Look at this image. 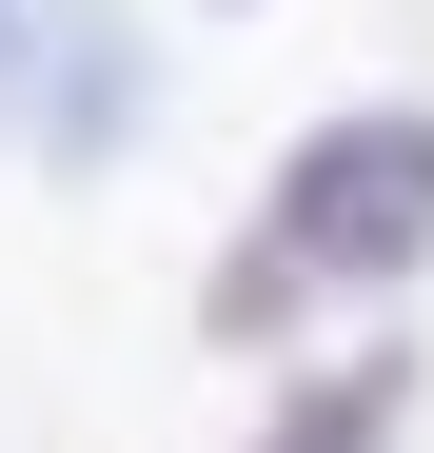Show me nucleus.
I'll list each match as a JSON object with an SVG mask.
<instances>
[{"label":"nucleus","mask_w":434,"mask_h":453,"mask_svg":"<svg viewBox=\"0 0 434 453\" xmlns=\"http://www.w3.org/2000/svg\"><path fill=\"white\" fill-rule=\"evenodd\" d=\"M40 119H59V158L138 138V20L119 0H40Z\"/></svg>","instance_id":"f03ea898"},{"label":"nucleus","mask_w":434,"mask_h":453,"mask_svg":"<svg viewBox=\"0 0 434 453\" xmlns=\"http://www.w3.org/2000/svg\"><path fill=\"white\" fill-rule=\"evenodd\" d=\"M415 276H434V99H336V119L276 138L257 217L217 237L198 335L217 355H276V335L376 316V296H415Z\"/></svg>","instance_id":"f257e3e1"},{"label":"nucleus","mask_w":434,"mask_h":453,"mask_svg":"<svg viewBox=\"0 0 434 453\" xmlns=\"http://www.w3.org/2000/svg\"><path fill=\"white\" fill-rule=\"evenodd\" d=\"M395 434H415V335H336L297 395H276L257 453H395Z\"/></svg>","instance_id":"7ed1b4c3"},{"label":"nucleus","mask_w":434,"mask_h":453,"mask_svg":"<svg viewBox=\"0 0 434 453\" xmlns=\"http://www.w3.org/2000/svg\"><path fill=\"white\" fill-rule=\"evenodd\" d=\"M40 80V0H0V99H20Z\"/></svg>","instance_id":"20e7f679"}]
</instances>
